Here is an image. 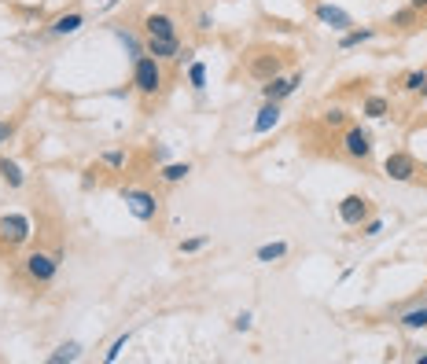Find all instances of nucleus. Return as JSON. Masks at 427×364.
<instances>
[{"mask_svg":"<svg viewBox=\"0 0 427 364\" xmlns=\"http://www.w3.org/2000/svg\"><path fill=\"white\" fill-rule=\"evenodd\" d=\"M313 15H317V23H320V26H328V30H335V33H347V30H354V18H350V11H343V8L328 4V0H317V4H313Z\"/></svg>","mask_w":427,"mask_h":364,"instance_id":"9","label":"nucleus"},{"mask_svg":"<svg viewBox=\"0 0 427 364\" xmlns=\"http://www.w3.org/2000/svg\"><path fill=\"white\" fill-rule=\"evenodd\" d=\"M420 96H423V100H427V85H423V89H420Z\"/></svg>","mask_w":427,"mask_h":364,"instance_id":"37","label":"nucleus"},{"mask_svg":"<svg viewBox=\"0 0 427 364\" xmlns=\"http://www.w3.org/2000/svg\"><path fill=\"white\" fill-rule=\"evenodd\" d=\"M206 247H210V235H188V240L177 243L181 254H199V250H206Z\"/></svg>","mask_w":427,"mask_h":364,"instance_id":"25","label":"nucleus"},{"mask_svg":"<svg viewBox=\"0 0 427 364\" xmlns=\"http://www.w3.org/2000/svg\"><path fill=\"white\" fill-rule=\"evenodd\" d=\"M416 360H420V364H427V353H420V357H416Z\"/></svg>","mask_w":427,"mask_h":364,"instance_id":"36","label":"nucleus"},{"mask_svg":"<svg viewBox=\"0 0 427 364\" xmlns=\"http://www.w3.org/2000/svg\"><path fill=\"white\" fill-rule=\"evenodd\" d=\"M188 173H191V162H162L159 181H162V184H181Z\"/></svg>","mask_w":427,"mask_h":364,"instance_id":"19","label":"nucleus"},{"mask_svg":"<svg viewBox=\"0 0 427 364\" xmlns=\"http://www.w3.org/2000/svg\"><path fill=\"white\" fill-rule=\"evenodd\" d=\"M376 151V144H372V133L365 129V125H350V129L343 133V155L350 162H369Z\"/></svg>","mask_w":427,"mask_h":364,"instance_id":"4","label":"nucleus"},{"mask_svg":"<svg viewBox=\"0 0 427 364\" xmlns=\"http://www.w3.org/2000/svg\"><path fill=\"white\" fill-rule=\"evenodd\" d=\"M320 122L332 125V129H335V125H347V111H343V107H328V111L320 114Z\"/></svg>","mask_w":427,"mask_h":364,"instance_id":"28","label":"nucleus"},{"mask_svg":"<svg viewBox=\"0 0 427 364\" xmlns=\"http://www.w3.org/2000/svg\"><path fill=\"white\" fill-rule=\"evenodd\" d=\"M30 235H33V225L26 213H4L0 218V243L23 247V243H30Z\"/></svg>","mask_w":427,"mask_h":364,"instance_id":"5","label":"nucleus"},{"mask_svg":"<svg viewBox=\"0 0 427 364\" xmlns=\"http://www.w3.org/2000/svg\"><path fill=\"white\" fill-rule=\"evenodd\" d=\"M391 26H394V30H413V26H420V11H416V8L394 11V15H391Z\"/></svg>","mask_w":427,"mask_h":364,"instance_id":"23","label":"nucleus"},{"mask_svg":"<svg viewBox=\"0 0 427 364\" xmlns=\"http://www.w3.org/2000/svg\"><path fill=\"white\" fill-rule=\"evenodd\" d=\"M383 232V221L379 218H369L365 225H361V235H369V240H372V235H379Z\"/></svg>","mask_w":427,"mask_h":364,"instance_id":"32","label":"nucleus"},{"mask_svg":"<svg viewBox=\"0 0 427 364\" xmlns=\"http://www.w3.org/2000/svg\"><path fill=\"white\" fill-rule=\"evenodd\" d=\"M181 48V37H144V52L147 55H155V59H174Z\"/></svg>","mask_w":427,"mask_h":364,"instance_id":"13","label":"nucleus"},{"mask_svg":"<svg viewBox=\"0 0 427 364\" xmlns=\"http://www.w3.org/2000/svg\"><path fill=\"white\" fill-rule=\"evenodd\" d=\"M416 173H420V162H416L409 151H391L387 159H383V177H391V181H398V184L416 181Z\"/></svg>","mask_w":427,"mask_h":364,"instance_id":"6","label":"nucleus"},{"mask_svg":"<svg viewBox=\"0 0 427 364\" xmlns=\"http://www.w3.org/2000/svg\"><path fill=\"white\" fill-rule=\"evenodd\" d=\"M247 74L254 77V81H269V77H276V74H284V55H276V52H254L251 59H247Z\"/></svg>","mask_w":427,"mask_h":364,"instance_id":"8","label":"nucleus"},{"mask_svg":"<svg viewBox=\"0 0 427 364\" xmlns=\"http://www.w3.org/2000/svg\"><path fill=\"white\" fill-rule=\"evenodd\" d=\"M0 181H4L11 191H19L26 184V173H23V166H19L15 159H8V155H0Z\"/></svg>","mask_w":427,"mask_h":364,"instance_id":"16","label":"nucleus"},{"mask_svg":"<svg viewBox=\"0 0 427 364\" xmlns=\"http://www.w3.org/2000/svg\"><path fill=\"white\" fill-rule=\"evenodd\" d=\"M89 18H85L81 11H67V15H59V18H52V26H48V33L52 37H74Z\"/></svg>","mask_w":427,"mask_h":364,"instance_id":"14","label":"nucleus"},{"mask_svg":"<svg viewBox=\"0 0 427 364\" xmlns=\"http://www.w3.org/2000/svg\"><path fill=\"white\" fill-rule=\"evenodd\" d=\"M81 357V342H63V346H56V353H48V364H70Z\"/></svg>","mask_w":427,"mask_h":364,"instance_id":"21","label":"nucleus"},{"mask_svg":"<svg viewBox=\"0 0 427 364\" xmlns=\"http://www.w3.org/2000/svg\"><path fill=\"white\" fill-rule=\"evenodd\" d=\"M284 258H288V243L284 240L262 243L258 250H254V262H262V265H276V262H284Z\"/></svg>","mask_w":427,"mask_h":364,"instance_id":"17","label":"nucleus"},{"mask_svg":"<svg viewBox=\"0 0 427 364\" xmlns=\"http://www.w3.org/2000/svg\"><path fill=\"white\" fill-rule=\"evenodd\" d=\"M423 85H427V70H413L401 77V92H420Z\"/></svg>","mask_w":427,"mask_h":364,"instance_id":"26","label":"nucleus"},{"mask_svg":"<svg viewBox=\"0 0 427 364\" xmlns=\"http://www.w3.org/2000/svg\"><path fill=\"white\" fill-rule=\"evenodd\" d=\"M409 8H416V11H427V0H409Z\"/></svg>","mask_w":427,"mask_h":364,"instance_id":"35","label":"nucleus"},{"mask_svg":"<svg viewBox=\"0 0 427 364\" xmlns=\"http://www.w3.org/2000/svg\"><path fill=\"white\" fill-rule=\"evenodd\" d=\"M196 30H199V33L214 30V15H210V11H199V15H196Z\"/></svg>","mask_w":427,"mask_h":364,"instance_id":"33","label":"nucleus"},{"mask_svg":"<svg viewBox=\"0 0 427 364\" xmlns=\"http://www.w3.org/2000/svg\"><path fill=\"white\" fill-rule=\"evenodd\" d=\"M335 210H339V221L350 225V228H361V225L372 218V203H369L365 196H357V191H354V196H343V199H339Z\"/></svg>","mask_w":427,"mask_h":364,"instance_id":"7","label":"nucleus"},{"mask_svg":"<svg viewBox=\"0 0 427 364\" xmlns=\"http://www.w3.org/2000/svg\"><path fill=\"white\" fill-rule=\"evenodd\" d=\"M188 85H191L196 92L206 89V63H199V59H191V63H188Z\"/></svg>","mask_w":427,"mask_h":364,"instance_id":"24","label":"nucleus"},{"mask_svg":"<svg viewBox=\"0 0 427 364\" xmlns=\"http://www.w3.org/2000/svg\"><path fill=\"white\" fill-rule=\"evenodd\" d=\"M11 136H15V125L0 118V147H4V144H11Z\"/></svg>","mask_w":427,"mask_h":364,"instance_id":"34","label":"nucleus"},{"mask_svg":"<svg viewBox=\"0 0 427 364\" xmlns=\"http://www.w3.org/2000/svg\"><path fill=\"white\" fill-rule=\"evenodd\" d=\"M376 30L365 26V30H347L343 37H339V48H357V45H365V41H372Z\"/></svg>","mask_w":427,"mask_h":364,"instance_id":"22","label":"nucleus"},{"mask_svg":"<svg viewBox=\"0 0 427 364\" xmlns=\"http://www.w3.org/2000/svg\"><path fill=\"white\" fill-rule=\"evenodd\" d=\"M122 203H125V210H130L137 221H144V225L155 221L159 210H162V203H159L155 191H144V188H122Z\"/></svg>","mask_w":427,"mask_h":364,"instance_id":"3","label":"nucleus"},{"mask_svg":"<svg viewBox=\"0 0 427 364\" xmlns=\"http://www.w3.org/2000/svg\"><path fill=\"white\" fill-rule=\"evenodd\" d=\"M130 338H133V335H130V331H125V335H118V338L111 342V350H107V364H115V360L122 357V350H125V346H130Z\"/></svg>","mask_w":427,"mask_h":364,"instance_id":"27","label":"nucleus"},{"mask_svg":"<svg viewBox=\"0 0 427 364\" xmlns=\"http://www.w3.org/2000/svg\"><path fill=\"white\" fill-rule=\"evenodd\" d=\"M111 33H115V41L130 52V63H137L140 55H144V37H137L133 30H125V26H111Z\"/></svg>","mask_w":427,"mask_h":364,"instance_id":"15","label":"nucleus"},{"mask_svg":"<svg viewBox=\"0 0 427 364\" xmlns=\"http://www.w3.org/2000/svg\"><path fill=\"white\" fill-rule=\"evenodd\" d=\"M125 162H130V155H125V151H103V166H111V169H122Z\"/></svg>","mask_w":427,"mask_h":364,"instance_id":"29","label":"nucleus"},{"mask_svg":"<svg viewBox=\"0 0 427 364\" xmlns=\"http://www.w3.org/2000/svg\"><path fill=\"white\" fill-rule=\"evenodd\" d=\"M130 85H133V92H140L144 100L159 96V92H162V85H166L162 59H155V55H147V52H144V55L133 63V77H130Z\"/></svg>","mask_w":427,"mask_h":364,"instance_id":"1","label":"nucleus"},{"mask_svg":"<svg viewBox=\"0 0 427 364\" xmlns=\"http://www.w3.org/2000/svg\"><path fill=\"white\" fill-rule=\"evenodd\" d=\"M361 114H365V118H387V114H391V100H387V96H365V103H361Z\"/></svg>","mask_w":427,"mask_h":364,"instance_id":"20","label":"nucleus"},{"mask_svg":"<svg viewBox=\"0 0 427 364\" xmlns=\"http://www.w3.org/2000/svg\"><path fill=\"white\" fill-rule=\"evenodd\" d=\"M298 85H302V74H291V77H284V74H276V77H269L265 85H262V100H273V103H284Z\"/></svg>","mask_w":427,"mask_h":364,"instance_id":"11","label":"nucleus"},{"mask_svg":"<svg viewBox=\"0 0 427 364\" xmlns=\"http://www.w3.org/2000/svg\"><path fill=\"white\" fill-rule=\"evenodd\" d=\"M280 118H284V111H280V103H273V100H265V103H262V111H258V118L251 122V133H254V136H265V133H273L276 125H280Z\"/></svg>","mask_w":427,"mask_h":364,"instance_id":"12","label":"nucleus"},{"mask_svg":"<svg viewBox=\"0 0 427 364\" xmlns=\"http://www.w3.org/2000/svg\"><path fill=\"white\" fill-rule=\"evenodd\" d=\"M140 33L144 37H177V18L169 11H147L140 18Z\"/></svg>","mask_w":427,"mask_h":364,"instance_id":"10","label":"nucleus"},{"mask_svg":"<svg viewBox=\"0 0 427 364\" xmlns=\"http://www.w3.org/2000/svg\"><path fill=\"white\" fill-rule=\"evenodd\" d=\"M423 30H427V23H423Z\"/></svg>","mask_w":427,"mask_h":364,"instance_id":"38","label":"nucleus"},{"mask_svg":"<svg viewBox=\"0 0 427 364\" xmlns=\"http://www.w3.org/2000/svg\"><path fill=\"white\" fill-rule=\"evenodd\" d=\"M191 59H196V48H191V45H184V48H177V55L169 59V63H177V67H188Z\"/></svg>","mask_w":427,"mask_h":364,"instance_id":"31","label":"nucleus"},{"mask_svg":"<svg viewBox=\"0 0 427 364\" xmlns=\"http://www.w3.org/2000/svg\"><path fill=\"white\" fill-rule=\"evenodd\" d=\"M398 324L405 331H427V306H413V309H405L398 316Z\"/></svg>","mask_w":427,"mask_h":364,"instance_id":"18","label":"nucleus"},{"mask_svg":"<svg viewBox=\"0 0 427 364\" xmlns=\"http://www.w3.org/2000/svg\"><path fill=\"white\" fill-rule=\"evenodd\" d=\"M59 265H63V254H59V250H56V254H48V250H30L26 262H23L30 284H37V287H48L56 276H59Z\"/></svg>","mask_w":427,"mask_h":364,"instance_id":"2","label":"nucleus"},{"mask_svg":"<svg viewBox=\"0 0 427 364\" xmlns=\"http://www.w3.org/2000/svg\"><path fill=\"white\" fill-rule=\"evenodd\" d=\"M232 328H236V331H251L254 328V316L243 309V313H236V316H232Z\"/></svg>","mask_w":427,"mask_h":364,"instance_id":"30","label":"nucleus"}]
</instances>
